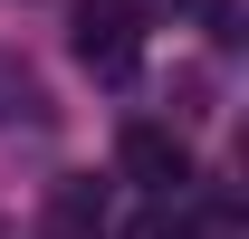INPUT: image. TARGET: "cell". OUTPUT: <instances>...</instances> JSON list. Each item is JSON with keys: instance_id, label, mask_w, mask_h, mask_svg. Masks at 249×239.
<instances>
[{"instance_id": "obj_1", "label": "cell", "mask_w": 249, "mask_h": 239, "mask_svg": "<svg viewBox=\"0 0 249 239\" xmlns=\"http://www.w3.org/2000/svg\"><path fill=\"white\" fill-rule=\"evenodd\" d=\"M77 67L106 77V86H124V77L144 67V10H134V0H87V10H77Z\"/></svg>"}, {"instance_id": "obj_2", "label": "cell", "mask_w": 249, "mask_h": 239, "mask_svg": "<svg viewBox=\"0 0 249 239\" xmlns=\"http://www.w3.org/2000/svg\"><path fill=\"white\" fill-rule=\"evenodd\" d=\"M115 163H124V182L154 191V201H182V191H192V144L173 134V124H124Z\"/></svg>"}, {"instance_id": "obj_3", "label": "cell", "mask_w": 249, "mask_h": 239, "mask_svg": "<svg viewBox=\"0 0 249 239\" xmlns=\"http://www.w3.org/2000/svg\"><path fill=\"white\" fill-rule=\"evenodd\" d=\"M134 239H182V220H173V210H144V220H134Z\"/></svg>"}]
</instances>
